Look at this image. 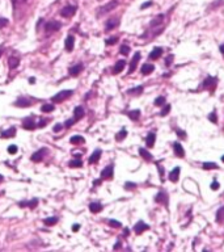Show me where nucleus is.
Returning a JSON list of instances; mask_svg holds the SVG:
<instances>
[{"instance_id": "nucleus-1", "label": "nucleus", "mask_w": 224, "mask_h": 252, "mask_svg": "<svg viewBox=\"0 0 224 252\" xmlns=\"http://www.w3.org/2000/svg\"><path fill=\"white\" fill-rule=\"evenodd\" d=\"M118 4H119V2L118 0H110V2H107L105 5H101L100 8L97 9V17H101V16H104V15H106V13H109V12H112L113 9H115L118 7Z\"/></svg>"}, {"instance_id": "nucleus-2", "label": "nucleus", "mask_w": 224, "mask_h": 252, "mask_svg": "<svg viewBox=\"0 0 224 252\" xmlns=\"http://www.w3.org/2000/svg\"><path fill=\"white\" fill-rule=\"evenodd\" d=\"M71 95H73V91H72V90H66V91H62V92L57 93L55 96H52V97H51V101H52V103H60V101L68 99Z\"/></svg>"}, {"instance_id": "nucleus-3", "label": "nucleus", "mask_w": 224, "mask_h": 252, "mask_svg": "<svg viewBox=\"0 0 224 252\" xmlns=\"http://www.w3.org/2000/svg\"><path fill=\"white\" fill-rule=\"evenodd\" d=\"M76 11H77V7L76 5H66V7H63L62 9H60V16H63V17H66V18H70V17H72L75 13H76Z\"/></svg>"}, {"instance_id": "nucleus-4", "label": "nucleus", "mask_w": 224, "mask_h": 252, "mask_svg": "<svg viewBox=\"0 0 224 252\" xmlns=\"http://www.w3.org/2000/svg\"><path fill=\"white\" fill-rule=\"evenodd\" d=\"M33 101H36V100H32V99L26 97V96H20V97L15 101V106H18V108H28V106H30V104L33 103Z\"/></svg>"}, {"instance_id": "nucleus-5", "label": "nucleus", "mask_w": 224, "mask_h": 252, "mask_svg": "<svg viewBox=\"0 0 224 252\" xmlns=\"http://www.w3.org/2000/svg\"><path fill=\"white\" fill-rule=\"evenodd\" d=\"M60 28H62V24H60L59 21H49V23H46V25H45V30L47 32V33H52V32H57V30H59Z\"/></svg>"}, {"instance_id": "nucleus-6", "label": "nucleus", "mask_w": 224, "mask_h": 252, "mask_svg": "<svg viewBox=\"0 0 224 252\" xmlns=\"http://www.w3.org/2000/svg\"><path fill=\"white\" fill-rule=\"evenodd\" d=\"M46 154H47V148L43 147V148H41V150H38V151H36L34 154H33V155L30 156V159H32L33 162H41V160L45 158Z\"/></svg>"}, {"instance_id": "nucleus-7", "label": "nucleus", "mask_w": 224, "mask_h": 252, "mask_svg": "<svg viewBox=\"0 0 224 252\" xmlns=\"http://www.w3.org/2000/svg\"><path fill=\"white\" fill-rule=\"evenodd\" d=\"M22 126L26 129V130H32V129L36 127V122H34V117L33 116H29V117H25L22 121Z\"/></svg>"}, {"instance_id": "nucleus-8", "label": "nucleus", "mask_w": 224, "mask_h": 252, "mask_svg": "<svg viewBox=\"0 0 224 252\" xmlns=\"http://www.w3.org/2000/svg\"><path fill=\"white\" fill-rule=\"evenodd\" d=\"M113 173H114V167H113V164H110L101 171V179H112Z\"/></svg>"}, {"instance_id": "nucleus-9", "label": "nucleus", "mask_w": 224, "mask_h": 252, "mask_svg": "<svg viewBox=\"0 0 224 252\" xmlns=\"http://www.w3.org/2000/svg\"><path fill=\"white\" fill-rule=\"evenodd\" d=\"M148 229H149V226H148L147 223H144L143 221H139V222L134 226V231H135L137 234H142L143 231H146V230H148Z\"/></svg>"}, {"instance_id": "nucleus-10", "label": "nucleus", "mask_w": 224, "mask_h": 252, "mask_svg": "<svg viewBox=\"0 0 224 252\" xmlns=\"http://www.w3.org/2000/svg\"><path fill=\"white\" fill-rule=\"evenodd\" d=\"M83 69H84L83 63H79V64H75V66L70 67L68 72H70V75H72V76H77V75H79L81 71H83Z\"/></svg>"}, {"instance_id": "nucleus-11", "label": "nucleus", "mask_w": 224, "mask_h": 252, "mask_svg": "<svg viewBox=\"0 0 224 252\" xmlns=\"http://www.w3.org/2000/svg\"><path fill=\"white\" fill-rule=\"evenodd\" d=\"M155 200L157 201V202H160V203H164L165 206H168V194H167L165 190H161V192H159V194L156 196Z\"/></svg>"}, {"instance_id": "nucleus-12", "label": "nucleus", "mask_w": 224, "mask_h": 252, "mask_svg": "<svg viewBox=\"0 0 224 252\" xmlns=\"http://www.w3.org/2000/svg\"><path fill=\"white\" fill-rule=\"evenodd\" d=\"M118 25H119V20L118 18H110V20H107V21H106L105 29L106 30H113L114 28H117Z\"/></svg>"}, {"instance_id": "nucleus-13", "label": "nucleus", "mask_w": 224, "mask_h": 252, "mask_svg": "<svg viewBox=\"0 0 224 252\" xmlns=\"http://www.w3.org/2000/svg\"><path fill=\"white\" fill-rule=\"evenodd\" d=\"M73 45H75V38L73 36H67L66 41H64V47L67 51H72L73 50Z\"/></svg>"}, {"instance_id": "nucleus-14", "label": "nucleus", "mask_w": 224, "mask_h": 252, "mask_svg": "<svg viewBox=\"0 0 224 252\" xmlns=\"http://www.w3.org/2000/svg\"><path fill=\"white\" fill-rule=\"evenodd\" d=\"M102 203L101 202H98V201H94V202H92V203H89V210L92 213H100L101 210H102Z\"/></svg>"}, {"instance_id": "nucleus-15", "label": "nucleus", "mask_w": 224, "mask_h": 252, "mask_svg": "<svg viewBox=\"0 0 224 252\" xmlns=\"http://www.w3.org/2000/svg\"><path fill=\"white\" fill-rule=\"evenodd\" d=\"M139 59H140V53H137V54L134 55L131 63H130V70H128V74H131V72L135 71V69H137V63L139 62Z\"/></svg>"}, {"instance_id": "nucleus-16", "label": "nucleus", "mask_w": 224, "mask_h": 252, "mask_svg": "<svg viewBox=\"0 0 224 252\" xmlns=\"http://www.w3.org/2000/svg\"><path fill=\"white\" fill-rule=\"evenodd\" d=\"M125 66H126L125 60H118V62L115 63L114 69H113V74H119V72H122V71H123V69H125Z\"/></svg>"}, {"instance_id": "nucleus-17", "label": "nucleus", "mask_w": 224, "mask_h": 252, "mask_svg": "<svg viewBox=\"0 0 224 252\" xmlns=\"http://www.w3.org/2000/svg\"><path fill=\"white\" fill-rule=\"evenodd\" d=\"M173 150H174L176 155L180 156V158H182V156H185V151H184V148H182L181 143H178V142H176V143L173 145Z\"/></svg>"}, {"instance_id": "nucleus-18", "label": "nucleus", "mask_w": 224, "mask_h": 252, "mask_svg": "<svg viewBox=\"0 0 224 252\" xmlns=\"http://www.w3.org/2000/svg\"><path fill=\"white\" fill-rule=\"evenodd\" d=\"M178 177H180V167H176L173 171L169 173V180L176 183V181H178Z\"/></svg>"}, {"instance_id": "nucleus-19", "label": "nucleus", "mask_w": 224, "mask_h": 252, "mask_svg": "<svg viewBox=\"0 0 224 252\" xmlns=\"http://www.w3.org/2000/svg\"><path fill=\"white\" fill-rule=\"evenodd\" d=\"M73 117L76 118V121H79L81 117H84V108L83 106H76L73 109Z\"/></svg>"}, {"instance_id": "nucleus-20", "label": "nucleus", "mask_w": 224, "mask_h": 252, "mask_svg": "<svg viewBox=\"0 0 224 252\" xmlns=\"http://www.w3.org/2000/svg\"><path fill=\"white\" fill-rule=\"evenodd\" d=\"M37 205H38V200H37V198H33L32 201H26V202H20V203H18V206H21V208L29 206V208H32V209H34Z\"/></svg>"}, {"instance_id": "nucleus-21", "label": "nucleus", "mask_w": 224, "mask_h": 252, "mask_svg": "<svg viewBox=\"0 0 224 252\" xmlns=\"http://www.w3.org/2000/svg\"><path fill=\"white\" fill-rule=\"evenodd\" d=\"M101 158V150H96L91 156H89V164H93V163H97Z\"/></svg>"}, {"instance_id": "nucleus-22", "label": "nucleus", "mask_w": 224, "mask_h": 252, "mask_svg": "<svg viewBox=\"0 0 224 252\" xmlns=\"http://www.w3.org/2000/svg\"><path fill=\"white\" fill-rule=\"evenodd\" d=\"M15 134H16V127H9L8 130H4V131H2V137L3 138H11V137H15Z\"/></svg>"}, {"instance_id": "nucleus-23", "label": "nucleus", "mask_w": 224, "mask_h": 252, "mask_svg": "<svg viewBox=\"0 0 224 252\" xmlns=\"http://www.w3.org/2000/svg\"><path fill=\"white\" fill-rule=\"evenodd\" d=\"M18 64H20V59L17 58V57H11L9 59H8V66H9V69H17L18 67Z\"/></svg>"}, {"instance_id": "nucleus-24", "label": "nucleus", "mask_w": 224, "mask_h": 252, "mask_svg": "<svg viewBox=\"0 0 224 252\" xmlns=\"http://www.w3.org/2000/svg\"><path fill=\"white\" fill-rule=\"evenodd\" d=\"M161 54H162L161 47H155V49L151 51V54H149V59H157V58H160Z\"/></svg>"}, {"instance_id": "nucleus-25", "label": "nucleus", "mask_w": 224, "mask_h": 252, "mask_svg": "<svg viewBox=\"0 0 224 252\" xmlns=\"http://www.w3.org/2000/svg\"><path fill=\"white\" fill-rule=\"evenodd\" d=\"M155 141H156V134L155 133H149L146 138V143L148 147H152L155 145Z\"/></svg>"}, {"instance_id": "nucleus-26", "label": "nucleus", "mask_w": 224, "mask_h": 252, "mask_svg": "<svg viewBox=\"0 0 224 252\" xmlns=\"http://www.w3.org/2000/svg\"><path fill=\"white\" fill-rule=\"evenodd\" d=\"M153 70H155L153 64H148V63H146V64L142 66V74H143V75H148V74H151Z\"/></svg>"}, {"instance_id": "nucleus-27", "label": "nucleus", "mask_w": 224, "mask_h": 252, "mask_svg": "<svg viewBox=\"0 0 224 252\" xmlns=\"http://www.w3.org/2000/svg\"><path fill=\"white\" fill-rule=\"evenodd\" d=\"M70 142H71L72 145H80V143H83V142H84V138L81 137V135H72Z\"/></svg>"}, {"instance_id": "nucleus-28", "label": "nucleus", "mask_w": 224, "mask_h": 252, "mask_svg": "<svg viewBox=\"0 0 224 252\" xmlns=\"http://www.w3.org/2000/svg\"><path fill=\"white\" fill-rule=\"evenodd\" d=\"M216 221L219 223H224V206L216 212Z\"/></svg>"}, {"instance_id": "nucleus-29", "label": "nucleus", "mask_w": 224, "mask_h": 252, "mask_svg": "<svg viewBox=\"0 0 224 252\" xmlns=\"http://www.w3.org/2000/svg\"><path fill=\"white\" fill-rule=\"evenodd\" d=\"M128 117H130L132 121L139 120V117H140V111H139V109H135V111L128 112Z\"/></svg>"}, {"instance_id": "nucleus-30", "label": "nucleus", "mask_w": 224, "mask_h": 252, "mask_svg": "<svg viewBox=\"0 0 224 252\" xmlns=\"http://www.w3.org/2000/svg\"><path fill=\"white\" fill-rule=\"evenodd\" d=\"M139 154H140L142 156H143V158H144L146 160H152V159H153V156H152L151 154H149L146 148H139Z\"/></svg>"}, {"instance_id": "nucleus-31", "label": "nucleus", "mask_w": 224, "mask_h": 252, "mask_svg": "<svg viewBox=\"0 0 224 252\" xmlns=\"http://www.w3.org/2000/svg\"><path fill=\"white\" fill-rule=\"evenodd\" d=\"M54 109H55L54 104H43L42 106H41V111H42L43 113H50V112L54 111Z\"/></svg>"}, {"instance_id": "nucleus-32", "label": "nucleus", "mask_w": 224, "mask_h": 252, "mask_svg": "<svg viewBox=\"0 0 224 252\" xmlns=\"http://www.w3.org/2000/svg\"><path fill=\"white\" fill-rule=\"evenodd\" d=\"M58 221H59L58 217H49V218H46L43 222H45L46 226H52V224H55Z\"/></svg>"}, {"instance_id": "nucleus-33", "label": "nucleus", "mask_w": 224, "mask_h": 252, "mask_svg": "<svg viewBox=\"0 0 224 252\" xmlns=\"http://www.w3.org/2000/svg\"><path fill=\"white\" fill-rule=\"evenodd\" d=\"M162 21H164V16L162 15H159L156 18H153L152 21H151V26H156V25H160Z\"/></svg>"}, {"instance_id": "nucleus-34", "label": "nucleus", "mask_w": 224, "mask_h": 252, "mask_svg": "<svg viewBox=\"0 0 224 252\" xmlns=\"http://www.w3.org/2000/svg\"><path fill=\"white\" fill-rule=\"evenodd\" d=\"M126 135H127V131H126V129H122V130L115 135V139L117 141H123L125 138H126Z\"/></svg>"}, {"instance_id": "nucleus-35", "label": "nucleus", "mask_w": 224, "mask_h": 252, "mask_svg": "<svg viewBox=\"0 0 224 252\" xmlns=\"http://www.w3.org/2000/svg\"><path fill=\"white\" fill-rule=\"evenodd\" d=\"M68 166L70 167H81V166H83V162H81L80 159H73V160H71L70 163H68Z\"/></svg>"}, {"instance_id": "nucleus-36", "label": "nucleus", "mask_w": 224, "mask_h": 252, "mask_svg": "<svg viewBox=\"0 0 224 252\" xmlns=\"http://www.w3.org/2000/svg\"><path fill=\"white\" fill-rule=\"evenodd\" d=\"M218 164L215 163H203V169H216Z\"/></svg>"}, {"instance_id": "nucleus-37", "label": "nucleus", "mask_w": 224, "mask_h": 252, "mask_svg": "<svg viewBox=\"0 0 224 252\" xmlns=\"http://www.w3.org/2000/svg\"><path fill=\"white\" fill-rule=\"evenodd\" d=\"M119 53H121V54H123V55H127V54L130 53V47H128L127 45H122V46H121V49H119Z\"/></svg>"}, {"instance_id": "nucleus-38", "label": "nucleus", "mask_w": 224, "mask_h": 252, "mask_svg": "<svg viewBox=\"0 0 224 252\" xmlns=\"http://www.w3.org/2000/svg\"><path fill=\"white\" fill-rule=\"evenodd\" d=\"M142 91H143V87H142V85H139L138 88H132V90H128L127 91V93H130V95H132V93H140Z\"/></svg>"}, {"instance_id": "nucleus-39", "label": "nucleus", "mask_w": 224, "mask_h": 252, "mask_svg": "<svg viewBox=\"0 0 224 252\" xmlns=\"http://www.w3.org/2000/svg\"><path fill=\"white\" fill-rule=\"evenodd\" d=\"M117 42H118V37H110V38H107L105 41L106 45H114V44H117Z\"/></svg>"}, {"instance_id": "nucleus-40", "label": "nucleus", "mask_w": 224, "mask_h": 252, "mask_svg": "<svg viewBox=\"0 0 224 252\" xmlns=\"http://www.w3.org/2000/svg\"><path fill=\"white\" fill-rule=\"evenodd\" d=\"M164 103H165V97H164V96H159L157 99L155 100V105H157V106H159V105H162Z\"/></svg>"}, {"instance_id": "nucleus-41", "label": "nucleus", "mask_w": 224, "mask_h": 252, "mask_svg": "<svg viewBox=\"0 0 224 252\" xmlns=\"http://www.w3.org/2000/svg\"><path fill=\"white\" fill-rule=\"evenodd\" d=\"M8 23H9V21H8V18H5V17H0V29L8 25Z\"/></svg>"}, {"instance_id": "nucleus-42", "label": "nucleus", "mask_w": 224, "mask_h": 252, "mask_svg": "<svg viewBox=\"0 0 224 252\" xmlns=\"http://www.w3.org/2000/svg\"><path fill=\"white\" fill-rule=\"evenodd\" d=\"M223 4H224V0H216V2H214L211 4V8H218V7H220Z\"/></svg>"}, {"instance_id": "nucleus-43", "label": "nucleus", "mask_w": 224, "mask_h": 252, "mask_svg": "<svg viewBox=\"0 0 224 252\" xmlns=\"http://www.w3.org/2000/svg\"><path fill=\"white\" fill-rule=\"evenodd\" d=\"M109 224H110V226L112 227H121V222H118V221H115V219H110L109 221Z\"/></svg>"}, {"instance_id": "nucleus-44", "label": "nucleus", "mask_w": 224, "mask_h": 252, "mask_svg": "<svg viewBox=\"0 0 224 252\" xmlns=\"http://www.w3.org/2000/svg\"><path fill=\"white\" fill-rule=\"evenodd\" d=\"M169 111H171V105H165L164 106V109H162V111H161V116H167L168 113H169Z\"/></svg>"}, {"instance_id": "nucleus-45", "label": "nucleus", "mask_w": 224, "mask_h": 252, "mask_svg": "<svg viewBox=\"0 0 224 252\" xmlns=\"http://www.w3.org/2000/svg\"><path fill=\"white\" fill-rule=\"evenodd\" d=\"M75 122H76V118H71V120H68V121H66V124H64V127H70V126H72Z\"/></svg>"}, {"instance_id": "nucleus-46", "label": "nucleus", "mask_w": 224, "mask_h": 252, "mask_svg": "<svg viewBox=\"0 0 224 252\" xmlns=\"http://www.w3.org/2000/svg\"><path fill=\"white\" fill-rule=\"evenodd\" d=\"M8 152H9V154H16V152H17V146H15V145L9 146V147H8Z\"/></svg>"}, {"instance_id": "nucleus-47", "label": "nucleus", "mask_w": 224, "mask_h": 252, "mask_svg": "<svg viewBox=\"0 0 224 252\" xmlns=\"http://www.w3.org/2000/svg\"><path fill=\"white\" fill-rule=\"evenodd\" d=\"M208 120L211 121V122H215V124H216V122H218V118H216V113H211V114H210V116H208Z\"/></svg>"}, {"instance_id": "nucleus-48", "label": "nucleus", "mask_w": 224, "mask_h": 252, "mask_svg": "<svg viewBox=\"0 0 224 252\" xmlns=\"http://www.w3.org/2000/svg\"><path fill=\"white\" fill-rule=\"evenodd\" d=\"M62 129H63V125H62V124H57L55 126H54V129H52V130L55 131V133H59L60 130H62Z\"/></svg>"}, {"instance_id": "nucleus-49", "label": "nucleus", "mask_w": 224, "mask_h": 252, "mask_svg": "<svg viewBox=\"0 0 224 252\" xmlns=\"http://www.w3.org/2000/svg\"><path fill=\"white\" fill-rule=\"evenodd\" d=\"M125 188H126V189L137 188V184H134V183H126V184H125Z\"/></svg>"}, {"instance_id": "nucleus-50", "label": "nucleus", "mask_w": 224, "mask_h": 252, "mask_svg": "<svg viewBox=\"0 0 224 252\" xmlns=\"http://www.w3.org/2000/svg\"><path fill=\"white\" fill-rule=\"evenodd\" d=\"M219 187H220V185H219L218 181H212V183H211V189H214V190H215V189H219Z\"/></svg>"}, {"instance_id": "nucleus-51", "label": "nucleus", "mask_w": 224, "mask_h": 252, "mask_svg": "<svg viewBox=\"0 0 224 252\" xmlns=\"http://www.w3.org/2000/svg\"><path fill=\"white\" fill-rule=\"evenodd\" d=\"M151 5H152V2H148V3H144L143 5L140 7V8H142V9H144V8H148V7H151Z\"/></svg>"}, {"instance_id": "nucleus-52", "label": "nucleus", "mask_w": 224, "mask_h": 252, "mask_svg": "<svg viewBox=\"0 0 224 252\" xmlns=\"http://www.w3.org/2000/svg\"><path fill=\"white\" fill-rule=\"evenodd\" d=\"M46 124H47V121H46V120H43V121L41 120V121H39V124H38V127H43V126H46Z\"/></svg>"}, {"instance_id": "nucleus-53", "label": "nucleus", "mask_w": 224, "mask_h": 252, "mask_svg": "<svg viewBox=\"0 0 224 252\" xmlns=\"http://www.w3.org/2000/svg\"><path fill=\"white\" fill-rule=\"evenodd\" d=\"M159 171H160V177L162 179V176H164V168H161V167L159 166Z\"/></svg>"}, {"instance_id": "nucleus-54", "label": "nucleus", "mask_w": 224, "mask_h": 252, "mask_svg": "<svg viewBox=\"0 0 224 252\" xmlns=\"http://www.w3.org/2000/svg\"><path fill=\"white\" fill-rule=\"evenodd\" d=\"M177 134H178V135H180V137H184V138H185V137H186V134H185V133H184V131H181V130H177Z\"/></svg>"}, {"instance_id": "nucleus-55", "label": "nucleus", "mask_w": 224, "mask_h": 252, "mask_svg": "<svg viewBox=\"0 0 224 252\" xmlns=\"http://www.w3.org/2000/svg\"><path fill=\"white\" fill-rule=\"evenodd\" d=\"M79 229H80L79 224H73V226H72V230H73V231H79Z\"/></svg>"}, {"instance_id": "nucleus-56", "label": "nucleus", "mask_w": 224, "mask_h": 252, "mask_svg": "<svg viewBox=\"0 0 224 252\" xmlns=\"http://www.w3.org/2000/svg\"><path fill=\"white\" fill-rule=\"evenodd\" d=\"M119 247H121V244H119V242H117V244L114 246V249H118Z\"/></svg>"}, {"instance_id": "nucleus-57", "label": "nucleus", "mask_w": 224, "mask_h": 252, "mask_svg": "<svg viewBox=\"0 0 224 252\" xmlns=\"http://www.w3.org/2000/svg\"><path fill=\"white\" fill-rule=\"evenodd\" d=\"M29 81H30V83H34L36 79H34V78H30V79H29Z\"/></svg>"}, {"instance_id": "nucleus-58", "label": "nucleus", "mask_w": 224, "mask_h": 252, "mask_svg": "<svg viewBox=\"0 0 224 252\" xmlns=\"http://www.w3.org/2000/svg\"><path fill=\"white\" fill-rule=\"evenodd\" d=\"M220 51L224 54V45H222V46H220Z\"/></svg>"}, {"instance_id": "nucleus-59", "label": "nucleus", "mask_w": 224, "mask_h": 252, "mask_svg": "<svg viewBox=\"0 0 224 252\" xmlns=\"http://www.w3.org/2000/svg\"><path fill=\"white\" fill-rule=\"evenodd\" d=\"M222 162H223V163H224V155H223V156H222Z\"/></svg>"}, {"instance_id": "nucleus-60", "label": "nucleus", "mask_w": 224, "mask_h": 252, "mask_svg": "<svg viewBox=\"0 0 224 252\" xmlns=\"http://www.w3.org/2000/svg\"><path fill=\"white\" fill-rule=\"evenodd\" d=\"M0 57H2V50H0Z\"/></svg>"}]
</instances>
